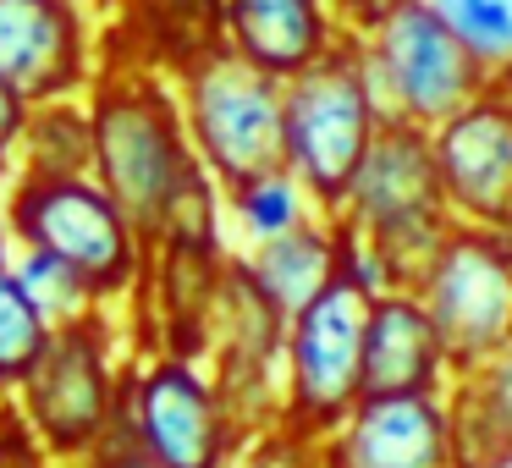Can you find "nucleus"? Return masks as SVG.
Segmentation results:
<instances>
[{
  "mask_svg": "<svg viewBox=\"0 0 512 468\" xmlns=\"http://www.w3.org/2000/svg\"><path fill=\"white\" fill-rule=\"evenodd\" d=\"M226 210H232L237 232H243L248 248H254V243H270V237L303 226L314 215V199L287 166H270V171H259V177L226 188Z\"/></svg>",
  "mask_w": 512,
  "mask_h": 468,
  "instance_id": "obj_20",
  "label": "nucleus"
},
{
  "mask_svg": "<svg viewBox=\"0 0 512 468\" xmlns=\"http://www.w3.org/2000/svg\"><path fill=\"white\" fill-rule=\"evenodd\" d=\"M452 380L457 369L419 292H375L364 320V391H446Z\"/></svg>",
  "mask_w": 512,
  "mask_h": 468,
  "instance_id": "obj_14",
  "label": "nucleus"
},
{
  "mask_svg": "<svg viewBox=\"0 0 512 468\" xmlns=\"http://www.w3.org/2000/svg\"><path fill=\"white\" fill-rule=\"evenodd\" d=\"M435 12L452 23V34L474 50L485 78H496L512 61V0H430Z\"/></svg>",
  "mask_w": 512,
  "mask_h": 468,
  "instance_id": "obj_23",
  "label": "nucleus"
},
{
  "mask_svg": "<svg viewBox=\"0 0 512 468\" xmlns=\"http://www.w3.org/2000/svg\"><path fill=\"white\" fill-rule=\"evenodd\" d=\"M380 122L386 111L375 100V83H369L364 50L353 34L303 72L281 78V166L309 188L314 210L336 215Z\"/></svg>",
  "mask_w": 512,
  "mask_h": 468,
  "instance_id": "obj_3",
  "label": "nucleus"
},
{
  "mask_svg": "<svg viewBox=\"0 0 512 468\" xmlns=\"http://www.w3.org/2000/svg\"><path fill=\"white\" fill-rule=\"evenodd\" d=\"M452 413H457V441H463V463L512 446V336L485 353L474 369L452 380Z\"/></svg>",
  "mask_w": 512,
  "mask_h": 468,
  "instance_id": "obj_18",
  "label": "nucleus"
},
{
  "mask_svg": "<svg viewBox=\"0 0 512 468\" xmlns=\"http://www.w3.org/2000/svg\"><path fill=\"white\" fill-rule=\"evenodd\" d=\"M28 391V413H34L39 435L61 452H78V446H94L111 424L116 380H111V358H105V325L100 314H83V320H67L50 331L39 364L28 369L23 380Z\"/></svg>",
  "mask_w": 512,
  "mask_h": 468,
  "instance_id": "obj_13",
  "label": "nucleus"
},
{
  "mask_svg": "<svg viewBox=\"0 0 512 468\" xmlns=\"http://www.w3.org/2000/svg\"><path fill=\"white\" fill-rule=\"evenodd\" d=\"M221 39L254 67L292 78L347 34L325 0H221Z\"/></svg>",
  "mask_w": 512,
  "mask_h": 468,
  "instance_id": "obj_15",
  "label": "nucleus"
},
{
  "mask_svg": "<svg viewBox=\"0 0 512 468\" xmlns=\"http://www.w3.org/2000/svg\"><path fill=\"white\" fill-rule=\"evenodd\" d=\"M320 446L325 468H463L452 391H364Z\"/></svg>",
  "mask_w": 512,
  "mask_h": 468,
  "instance_id": "obj_11",
  "label": "nucleus"
},
{
  "mask_svg": "<svg viewBox=\"0 0 512 468\" xmlns=\"http://www.w3.org/2000/svg\"><path fill=\"white\" fill-rule=\"evenodd\" d=\"M353 39L364 50L380 111L397 116V122L441 127L490 83L474 50L452 34V23L430 0H402L397 12H386L375 28H364Z\"/></svg>",
  "mask_w": 512,
  "mask_h": 468,
  "instance_id": "obj_6",
  "label": "nucleus"
},
{
  "mask_svg": "<svg viewBox=\"0 0 512 468\" xmlns=\"http://www.w3.org/2000/svg\"><path fill=\"white\" fill-rule=\"evenodd\" d=\"M0 265H6V226H0Z\"/></svg>",
  "mask_w": 512,
  "mask_h": 468,
  "instance_id": "obj_29",
  "label": "nucleus"
},
{
  "mask_svg": "<svg viewBox=\"0 0 512 468\" xmlns=\"http://www.w3.org/2000/svg\"><path fill=\"white\" fill-rule=\"evenodd\" d=\"M463 468H512V446H501V452H485V457H468Z\"/></svg>",
  "mask_w": 512,
  "mask_h": 468,
  "instance_id": "obj_28",
  "label": "nucleus"
},
{
  "mask_svg": "<svg viewBox=\"0 0 512 468\" xmlns=\"http://www.w3.org/2000/svg\"><path fill=\"white\" fill-rule=\"evenodd\" d=\"M105 468H160V463L149 452H138V446H122L116 457H105Z\"/></svg>",
  "mask_w": 512,
  "mask_h": 468,
  "instance_id": "obj_27",
  "label": "nucleus"
},
{
  "mask_svg": "<svg viewBox=\"0 0 512 468\" xmlns=\"http://www.w3.org/2000/svg\"><path fill=\"white\" fill-rule=\"evenodd\" d=\"M336 12V23H342V34H364V28H375L386 12H397L402 0H325Z\"/></svg>",
  "mask_w": 512,
  "mask_h": 468,
  "instance_id": "obj_26",
  "label": "nucleus"
},
{
  "mask_svg": "<svg viewBox=\"0 0 512 468\" xmlns=\"http://www.w3.org/2000/svg\"><path fill=\"white\" fill-rule=\"evenodd\" d=\"M452 221L512 232V89L485 83L463 111L430 127Z\"/></svg>",
  "mask_w": 512,
  "mask_h": 468,
  "instance_id": "obj_12",
  "label": "nucleus"
},
{
  "mask_svg": "<svg viewBox=\"0 0 512 468\" xmlns=\"http://www.w3.org/2000/svg\"><path fill=\"white\" fill-rule=\"evenodd\" d=\"M111 12L116 23L100 28V50L149 61L166 78L221 45V0H116Z\"/></svg>",
  "mask_w": 512,
  "mask_h": 468,
  "instance_id": "obj_16",
  "label": "nucleus"
},
{
  "mask_svg": "<svg viewBox=\"0 0 512 468\" xmlns=\"http://www.w3.org/2000/svg\"><path fill=\"white\" fill-rule=\"evenodd\" d=\"M171 83H177L188 144L221 193L281 166V78L276 72L254 67L221 39L215 50L193 56Z\"/></svg>",
  "mask_w": 512,
  "mask_h": 468,
  "instance_id": "obj_4",
  "label": "nucleus"
},
{
  "mask_svg": "<svg viewBox=\"0 0 512 468\" xmlns=\"http://www.w3.org/2000/svg\"><path fill=\"white\" fill-rule=\"evenodd\" d=\"M83 105H89L94 127L89 177L144 232V243L221 248V226H215V193L221 188L188 144L177 83L149 61L100 50V72L83 89Z\"/></svg>",
  "mask_w": 512,
  "mask_h": 468,
  "instance_id": "obj_1",
  "label": "nucleus"
},
{
  "mask_svg": "<svg viewBox=\"0 0 512 468\" xmlns=\"http://www.w3.org/2000/svg\"><path fill=\"white\" fill-rule=\"evenodd\" d=\"M243 265L254 287L292 320L303 303H314L336 281V215L314 210L303 226L270 237V243H254Z\"/></svg>",
  "mask_w": 512,
  "mask_h": 468,
  "instance_id": "obj_17",
  "label": "nucleus"
},
{
  "mask_svg": "<svg viewBox=\"0 0 512 468\" xmlns=\"http://www.w3.org/2000/svg\"><path fill=\"white\" fill-rule=\"evenodd\" d=\"M336 221L375 248L391 287H413L441 237L452 232L430 127L386 116L347 182V199L336 204Z\"/></svg>",
  "mask_w": 512,
  "mask_h": 468,
  "instance_id": "obj_2",
  "label": "nucleus"
},
{
  "mask_svg": "<svg viewBox=\"0 0 512 468\" xmlns=\"http://www.w3.org/2000/svg\"><path fill=\"white\" fill-rule=\"evenodd\" d=\"M50 331H56V325H50L45 309L23 292V281L12 276V265H0V386H23L28 369L45 353Z\"/></svg>",
  "mask_w": 512,
  "mask_h": 468,
  "instance_id": "obj_21",
  "label": "nucleus"
},
{
  "mask_svg": "<svg viewBox=\"0 0 512 468\" xmlns=\"http://www.w3.org/2000/svg\"><path fill=\"white\" fill-rule=\"evenodd\" d=\"M6 237L23 248L56 254L94 287V298H116L144 276V232L116 210V199L100 182L83 177H50L23 171L6 199Z\"/></svg>",
  "mask_w": 512,
  "mask_h": 468,
  "instance_id": "obj_5",
  "label": "nucleus"
},
{
  "mask_svg": "<svg viewBox=\"0 0 512 468\" xmlns=\"http://www.w3.org/2000/svg\"><path fill=\"white\" fill-rule=\"evenodd\" d=\"M94 72L100 28L89 17V0H0V83L23 105L83 100Z\"/></svg>",
  "mask_w": 512,
  "mask_h": 468,
  "instance_id": "obj_10",
  "label": "nucleus"
},
{
  "mask_svg": "<svg viewBox=\"0 0 512 468\" xmlns=\"http://www.w3.org/2000/svg\"><path fill=\"white\" fill-rule=\"evenodd\" d=\"M12 276L23 281V292L45 309L50 325H67V320H83V314L94 309V287L78 276V270L67 265V259L56 254H39V248H23V259L12 265Z\"/></svg>",
  "mask_w": 512,
  "mask_h": 468,
  "instance_id": "obj_22",
  "label": "nucleus"
},
{
  "mask_svg": "<svg viewBox=\"0 0 512 468\" xmlns=\"http://www.w3.org/2000/svg\"><path fill=\"white\" fill-rule=\"evenodd\" d=\"M111 6H116V0H105V12H111Z\"/></svg>",
  "mask_w": 512,
  "mask_h": 468,
  "instance_id": "obj_30",
  "label": "nucleus"
},
{
  "mask_svg": "<svg viewBox=\"0 0 512 468\" xmlns=\"http://www.w3.org/2000/svg\"><path fill=\"white\" fill-rule=\"evenodd\" d=\"M23 122H28V105L17 100L6 83H0V177H6V166H12L17 144H23Z\"/></svg>",
  "mask_w": 512,
  "mask_h": 468,
  "instance_id": "obj_25",
  "label": "nucleus"
},
{
  "mask_svg": "<svg viewBox=\"0 0 512 468\" xmlns=\"http://www.w3.org/2000/svg\"><path fill=\"white\" fill-rule=\"evenodd\" d=\"M413 292L430 309L452 369H474L512 336V232L452 221Z\"/></svg>",
  "mask_w": 512,
  "mask_h": 468,
  "instance_id": "obj_8",
  "label": "nucleus"
},
{
  "mask_svg": "<svg viewBox=\"0 0 512 468\" xmlns=\"http://www.w3.org/2000/svg\"><path fill=\"white\" fill-rule=\"evenodd\" d=\"M364 320L369 292L336 270V281L287 320L281 342V424L325 435L364 397Z\"/></svg>",
  "mask_w": 512,
  "mask_h": 468,
  "instance_id": "obj_7",
  "label": "nucleus"
},
{
  "mask_svg": "<svg viewBox=\"0 0 512 468\" xmlns=\"http://www.w3.org/2000/svg\"><path fill=\"white\" fill-rule=\"evenodd\" d=\"M116 408L133 424V446L149 452L160 468H221V457L232 452V402L177 353L155 358L144 375H133Z\"/></svg>",
  "mask_w": 512,
  "mask_h": 468,
  "instance_id": "obj_9",
  "label": "nucleus"
},
{
  "mask_svg": "<svg viewBox=\"0 0 512 468\" xmlns=\"http://www.w3.org/2000/svg\"><path fill=\"white\" fill-rule=\"evenodd\" d=\"M23 171H50V177H83L94 166V127L83 100H45L28 105L23 122Z\"/></svg>",
  "mask_w": 512,
  "mask_h": 468,
  "instance_id": "obj_19",
  "label": "nucleus"
},
{
  "mask_svg": "<svg viewBox=\"0 0 512 468\" xmlns=\"http://www.w3.org/2000/svg\"><path fill=\"white\" fill-rule=\"evenodd\" d=\"M248 468H325V446L320 435H303L292 424H276V430L259 435Z\"/></svg>",
  "mask_w": 512,
  "mask_h": 468,
  "instance_id": "obj_24",
  "label": "nucleus"
}]
</instances>
